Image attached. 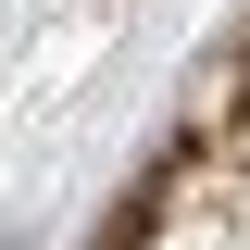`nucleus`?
<instances>
[{
  "label": "nucleus",
  "instance_id": "obj_1",
  "mask_svg": "<svg viewBox=\"0 0 250 250\" xmlns=\"http://www.w3.org/2000/svg\"><path fill=\"white\" fill-rule=\"evenodd\" d=\"M150 225H163V175H150V188H125V213H113V238H100V250H138Z\"/></svg>",
  "mask_w": 250,
  "mask_h": 250
}]
</instances>
